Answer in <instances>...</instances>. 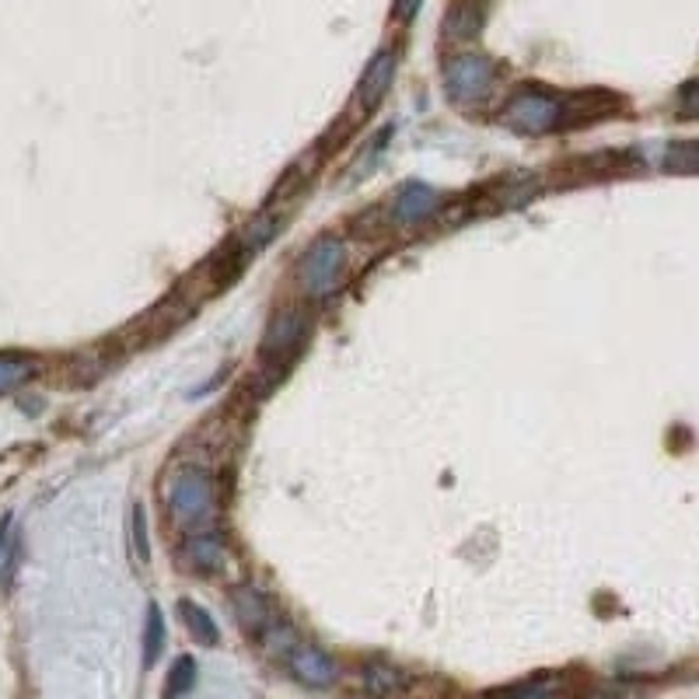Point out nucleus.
Here are the masks:
<instances>
[{
  "label": "nucleus",
  "instance_id": "obj_1",
  "mask_svg": "<svg viewBox=\"0 0 699 699\" xmlns=\"http://www.w3.org/2000/svg\"><path fill=\"white\" fill-rule=\"evenodd\" d=\"M165 504L175 524L182 529H204L217 514V490L213 476L200 466H182L175 469L171 483L165 490Z\"/></svg>",
  "mask_w": 699,
  "mask_h": 699
},
{
  "label": "nucleus",
  "instance_id": "obj_2",
  "mask_svg": "<svg viewBox=\"0 0 699 699\" xmlns=\"http://www.w3.org/2000/svg\"><path fill=\"white\" fill-rule=\"evenodd\" d=\"M343 262H346V249L340 238L325 234L319 242L301 255V267H298V288L309 294V298H330L340 288V273H343Z\"/></svg>",
  "mask_w": 699,
  "mask_h": 699
},
{
  "label": "nucleus",
  "instance_id": "obj_3",
  "mask_svg": "<svg viewBox=\"0 0 699 699\" xmlns=\"http://www.w3.org/2000/svg\"><path fill=\"white\" fill-rule=\"evenodd\" d=\"M504 123L518 134H550L563 123V102L542 92H521L504 108Z\"/></svg>",
  "mask_w": 699,
  "mask_h": 699
},
{
  "label": "nucleus",
  "instance_id": "obj_4",
  "mask_svg": "<svg viewBox=\"0 0 699 699\" xmlns=\"http://www.w3.org/2000/svg\"><path fill=\"white\" fill-rule=\"evenodd\" d=\"M445 84L458 102L483 98L493 84V63L487 56H455L445 67Z\"/></svg>",
  "mask_w": 699,
  "mask_h": 699
},
{
  "label": "nucleus",
  "instance_id": "obj_5",
  "mask_svg": "<svg viewBox=\"0 0 699 699\" xmlns=\"http://www.w3.org/2000/svg\"><path fill=\"white\" fill-rule=\"evenodd\" d=\"M304 330H309V322H304V315L298 309L277 312L267 336H262V357L273 361V364H283L301 346Z\"/></svg>",
  "mask_w": 699,
  "mask_h": 699
},
{
  "label": "nucleus",
  "instance_id": "obj_6",
  "mask_svg": "<svg viewBox=\"0 0 699 699\" xmlns=\"http://www.w3.org/2000/svg\"><path fill=\"white\" fill-rule=\"evenodd\" d=\"M291 671L294 679L312 689H330L340 679V668L325 650L319 647H294L291 650Z\"/></svg>",
  "mask_w": 699,
  "mask_h": 699
},
{
  "label": "nucleus",
  "instance_id": "obj_7",
  "mask_svg": "<svg viewBox=\"0 0 699 699\" xmlns=\"http://www.w3.org/2000/svg\"><path fill=\"white\" fill-rule=\"evenodd\" d=\"M392 77H396V53L382 50L375 60H371V67L364 71V77L357 84V108L361 113H371V108L382 105V98L392 87Z\"/></svg>",
  "mask_w": 699,
  "mask_h": 699
},
{
  "label": "nucleus",
  "instance_id": "obj_8",
  "mask_svg": "<svg viewBox=\"0 0 699 699\" xmlns=\"http://www.w3.org/2000/svg\"><path fill=\"white\" fill-rule=\"evenodd\" d=\"M434 210H437V192L424 182L403 186L399 196H396V207H392L396 225H420L424 217H430Z\"/></svg>",
  "mask_w": 699,
  "mask_h": 699
},
{
  "label": "nucleus",
  "instance_id": "obj_9",
  "mask_svg": "<svg viewBox=\"0 0 699 699\" xmlns=\"http://www.w3.org/2000/svg\"><path fill=\"white\" fill-rule=\"evenodd\" d=\"M234 612H238V623H242L246 629H252V633H262V637H267V633L273 629L267 598H262L259 592H252V587L234 592Z\"/></svg>",
  "mask_w": 699,
  "mask_h": 699
},
{
  "label": "nucleus",
  "instance_id": "obj_10",
  "mask_svg": "<svg viewBox=\"0 0 699 699\" xmlns=\"http://www.w3.org/2000/svg\"><path fill=\"white\" fill-rule=\"evenodd\" d=\"M186 563L192 571H217V566H225V545L217 535H192L186 542Z\"/></svg>",
  "mask_w": 699,
  "mask_h": 699
},
{
  "label": "nucleus",
  "instance_id": "obj_11",
  "mask_svg": "<svg viewBox=\"0 0 699 699\" xmlns=\"http://www.w3.org/2000/svg\"><path fill=\"white\" fill-rule=\"evenodd\" d=\"M500 699H571V682L560 679V675H542V679L508 689Z\"/></svg>",
  "mask_w": 699,
  "mask_h": 699
},
{
  "label": "nucleus",
  "instance_id": "obj_12",
  "mask_svg": "<svg viewBox=\"0 0 699 699\" xmlns=\"http://www.w3.org/2000/svg\"><path fill=\"white\" fill-rule=\"evenodd\" d=\"M182 608V619H186V626H189V633L200 644H207V647H213L217 640H221V633H217V623H213V616L207 608H200V605H192V602H182L179 605Z\"/></svg>",
  "mask_w": 699,
  "mask_h": 699
},
{
  "label": "nucleus",
  "instance_id": "obj_13",
  "mask_svg": "<svg viewBox=\"0 0 699 699\" xmlns=\"http://www.w3.org/2000/svg\"><path fill=\"white\" fill-rule=\"evenodd\" d=\"M165 650V616L158 605L147 608V626H144V665L150 668Z\"/></svg>",
  "mask_w": 699,
  "mask_h": 699
},
{
  "label": "nucleus",
  "instance_id": "obj_14",
  "mask_svg": "<svg viewBox=\"0 0 699 699\" xmlns=\"http://www.w3.org/2000/svg\"><path fill=\"white\" fill-rule=\"evenodd\" d=\"M192 686H196V661L189 658V654H182V658H175V665L168 671V689H165V696L168 699H182Z\"/></svg>",
  "mask_w": 699,
  "mask_h": 699
},
{
  "label": "nucleus",
  "instance_id": "obj_15",
  "mask_svg": "<svg viewBox=\"0 0 699 699\" xmlns=\"http://www.w3.org/2000/svg\"><path fill=\"white\" fill-rule=\"evenodd\" d=\"M665 168L679 175H699V140L692 144H671L665 155Z\"/></svg>",
  "mask_w": 699,
  "mask_h": 699
},
{
  "label": "nucleus",
  "instance_id": "obj_16",
  "mask_svg": "<svg viewBox=\"0 0 699 699\" xmlns=\"http://www.w3.org/2000/svg\"><path fill=\"white\" fill-rule=\"evenodd\" d=\"M32 361L25 357H0V392H14L32 378Z\"/></svg>",
  "mask_w": 699,
  "mask_h": 699
},
{
  "label": "nucleus",
  "instance_id": "obj_17",
  "mask_svg": "<svg viewBox=\"0 0 699 699\" xmlns=\"http://www.w3.org/2000/svg\"><path fill=\"white\" fill-rule=\"evenodd\" d=\"M399 671H392L385 665H371L367 668V689L375 692V696H385V692H396L399 689Z\"/></svg>",
  "mask_w": 699,
  "mask_h": 699
},
{
  "label": "nucleus",
  "instance_id": "obj_18",
  "mask_svg": "<svg viewBox=\"0 0 699 699\" xmlns=\"http://www.w3.org/2000/svg\"><path fill=\"white\" fill-rule=\"evenodd\" d=\"M134 545H137V556L147 560L150 556V545H147V521H144V511L134 508Z\"/></svg>",
  "mask_w": 699,
  "mask_h": 699
},
{
  "label": "nucleus",
  "instance_id": "obj_19",
  "mask_svg": "<svg viewBox=\"0 0 699 699\" xmlns=\"http://www.w3.org/2000/svg\"><path fill=\"white\" fill-rule=\"evenodd\" d=\"M679 105H682V113H686V116H696V119H699V81H692V84L682 87Z\"/></svg>",
  "mask_w": 699,
  "mask_h": 699
},
{
  "label": "nucleus",
  "instance_id": "obj_20",
  "mask_svg": "<svg viewBox=\"0 0 699 699\" xmlns=\"http://www.w3.org/2000/svg\"><path fill=\"white\" fill-rule=\"evenodd\" d=\"M396 11H399V18H403V21H409L413 14L420 11V0H396Z\"/></svg>",
  "mask_w": 699,
  "mask_h": 699
}]
</instances>
